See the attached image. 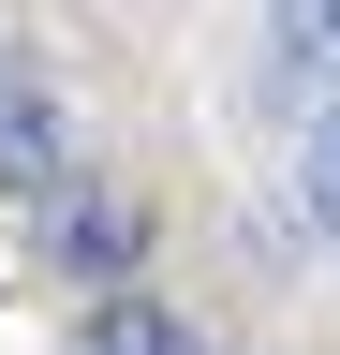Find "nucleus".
Instances as JSON below:
<instances>
[{"label":"nucleus","mask_w":340,"mask_h":355,"mask_svg":"<svg viewBox=\"0 0 340 355\" xmlns=\"http://www.w3.org/2000/svg\"><path fill=\"white\" fill-rule=\"evenodd\" d=\"M0 193H15V207L74 193V104L45 89V60H30V44H0Z\"/></svg>","instance_id":"1"},{"label":"nucleus","mask_w":340,"mask_h":355,"mask_svg":"<svg viewBox=\"0 0 340 355\" xmlns=\"http://www.w3.org/2000/svg\"><path fill=\"white\" fill-rule=\"evenodd\" d=\"M267 60L281 104H340V0H267Z\"/></svg>","instance_id":"2"},{"label":"nucleus","mask_w":340,"mask_h":355,"mask_svg":"<svg viewBox=\"0 0 340 355\" xmlns=\"http://www.w3.org/2000/svg\"><path fill=\"white\" fill-rule=\"evenodd\" d=\"M74 355H193V326H178L163 296H104V311H89V340H74Z\"/></svg>","instance_id":"3"},{"label":"nucleus","mask_w":340,"mask_h":355,"mask_svg":"<svg viewBox=\"0 0 340 355\" xmlns=\"http://www.w3.org/2000/svg\"><path fill=\"white\" fill-rule=\"evenodd\" d=\"M296 222L340 252V104H311V148H296Z\"/></svg>","instance_id":"4"},{"label":"nucleus","mask_w":340,"mask_h":355,"mask_svg":"<svg viewBox=\"0 0 340 355\" xmlns=\"http://www.w3.org/2000/svg\"><path fill=\"white\" fill-rule=\"evenodd\" d=\"M60 266H134V207H60Z\"/></svg>","instance_id":"5"}]
</instances>
